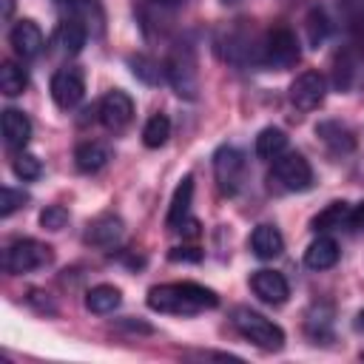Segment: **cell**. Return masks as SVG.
Here are the masks:
<instances>
[{"label": "cell", "mask_w": 364, "mask_h": 364, "mask_svg": "<svg viewBox=\"0 0 364 364\" xmlns=\"http://www.w3.org/2000/svg\"><path fill=\"white\" fill-rule=\"evenodd\" d=\"M219 296L196 282H171L148 290V307L168 316H196L202 310H213Z\"/></svg>", "instance_id": "cell-1"}, {"label": "cell", "mask_w": 364, "mask_h": 364, "mask_svg": "<svg viewBox=\"0 0 364 364\" xmlns=\"http://www.w3.org/2000/svg\"><path fill=\"white\" fill-rule=\"evenodd\" d=\"M213 46L219 51V57L230 65H262V37L253 34V28H247L242 20L233 26H225L216 31Z\"/></svg>", "instance_id": "cell-2"}, {"label": "cell", "mask_w": 364, "mask_h": 364, "mask_svg": "<svg viewBox=\"0 0 364 364\" xmlns=\"http://www.w3.org/2000/svg\"><path fill=\"white\" fill-rule=\"evenodd\" d=\"M230 321L250 344H256L262 350H282L284 347V330L276 321H270L267 316H262L250 307H236Z\"/></svg>", "instance_id": "cell-3"}, {"label": "cell", "mask_w": 364, "mask_h": 364, "mask_svg": "<svg viewBox=\"0 0 364 364\" xmlns=\"http://www.w3.org/2000/svg\"><path fill=\"white\" fill-rule=\"evenodd\" d=\"M165 77L173 85V91L182 100H196L199 94V71H196V54L191 43H176L168 63H165Z\"/></svg>", "instance_id": "cell-4"}, {"label": "cell", "mask_w": 364, "mask_h": 364, "mask_svg": "<svg viewBox=\"0 0 364 364\" xmlns=\"http://www.w3.org/2000/svg\"><path fill=\"white\" fill-rule=\"evenodd\" d=\"M301 57L299 40L287 26H273L264 37H262V65L284 71L290 65H296Z\"/></svg>", "instance_id": "cell-5"}, {"label": "cell", "mask_w": 364, "mask_h": 364, "mask_svg": "<svg viewBox=\"0 0 364 364\" xmlns=\"http://www.w3.org/2000/svg\"><path fill=\"white\" fill-rule=\"evenodd\" d=\"M54 259L51 247L46 242H37V239H17L6 247V256H3V264H6V273L11 276H23V273H31V270H40L46 267L48 262Z\"/></svg>", "instance_id": "cell-6"}, {"label": "cell", "mask_w": 364, "mask_h": 364, "mask_svg": "<svg viewBox=\"0 0 364 364\" xmlns=\"http://www.w3.org/2000/svg\"><path fill=\"white\" fill-rule=\"evenodd\" d=\"M270 179H273L282 191L299 193V191H307V188L313 185V168H310V162H307L299 151H287V154H279V156L273 159Z\"/></svg>", "instance_id": "cell-7"}, {"label": "cell", "mask_w": 364, "mask_h": 364, "mask_svg": "<svg viewBox=\"0 0 364 364\" xmlns=\"http://www.w3.org/2000/svg\"><path fill=\"white\" fill-rule=\"evenodd\" d=\"M213 173H216V182H219V191L233 196L242 191V182H245V173H247V159L245 154L236 148V145H222L216 148L213 154Z\"/></svg>", "instance_id": "cell-8"}, {"label": "cell", "mask_w": 364, "mask_h": 364, "mask_svg": "<svg viewBox=\"0 0 364 364\" xmlns=\"http://www.w3.org/2000/svg\"><path fill=\"white\" fill-rule=\"evenodd\" d=\"M327 97V80L318 71H301L290 82V102L299 111H316Z\"/></svg>", "instance_id": "cell-9"}, {"label": "cell", "mask_w": 364, "mask_h": 364, "mask_svg": "<svg viewBox=\"0 0 364 364\" xmlns=\"http://www.w3.org/2000/svg\"><path fill=\"white\" fill-rule=\"evenodd\" d=\"M82 94H85V80H82V71H80V68L65 65V68H60V71L51 77V100H54L63 111L80 105Z\"/></svg>", "instance_id": "cell-10"}, {"label": "cell", "mask_w": 364, "mask_h": 364, "mask_svg": "<svg viewBox=\"0 0 364 364\" xmlns=\"http://www.w3.org/2000/svg\"><path fill=\"white\" fill-rule=\"evenodd\" d=\"M131 119H134V100L119 88L108 91L100 102V122L108 131H122V128H128Z\"/></svg>", "instance_id": "cell-11"}, {"label": "cell", "mask_w": 364, "mask_h": 364, "mask_svg": "<svg viewBox=\"0 0 364 364\" xmlns=\"http://www.w3.org/2000/svg\"><path fill=\"white\" fill-rule=\"evenodd\" d=\"M122 233H125V225H122V219H119L117 213H100L97 219L88 222V228H85V242L94 245V247L108 250V247L119 245Z\"/></svg>", "instance_id": "cell-12"}, {"label": "cell", "mask_w": 364, "mask_h": 364, "mask_svg": "<svg viewBox=\"0 0 364 364\" xmlns=\"http://www.w3.org/2000/svg\"><path fill=\"white\" fill-rule=\"evenodd\" d=\"M316 136H318V139L327 145V151L336 154V156H347V154L355 151V134H353L344 122H338V119H321V122L316 125Z\"/></svg>", "instance_id": "cell-13"}, {"label": "cell", "mask_w": 364, "mask_h": 364, "mask_svg": "<svg viewBox=\"0 0 364 364\" xmlns=\"http://www.w3.org/2000/svg\"><path fill=\"white\" fill-rule=\"evenodd\" d=\"M9 43H11L14 54L23 57V60H34V57L43 51V46H46L43 31H40V26H37L34 20H20V23L11 28Z\"/></svg>", "instance_id": "cell-14"}, {"label": "cell", "mask_w": 364, "mask_h": 364, "mask_svg": "<svg viewBox=\"0 0 364 364\" xmlns=\"http://www.w3.org/2000/svg\"><path fill=\"white\" fill-rule=\"evenodd\" d=\"M250 287L253 293L264 301V304H284L287 296H290V287H287V279L276 270H256L250 276Z\"/></svg>", "instance_id": "cell-15"}, {"label": "cell", "mask_w": 364, "mask_h": 364, "mask_svg": "<svg viewBox=\"0 0 364 364\" xmlns=\"http://www.w3.org/2000/svg\"><path fill=\"white\" fill-rule=\"evenodd\" d=\"M85 40H88V28H85V23H80L77 17H65V20L57 26V31H54V46H57V51H60V54H68V57L80 54L82 46H85Z\"/></svg>", "instance_id": "cell-16"}, {"label": "cell", "mask_w": 364, "mask_h": 364, "mask_svg": "<svg viewBox=\"0 0 364 364\" xmlns=\"http://www.w3.org/2000/svg\"><path fill=\"white\" fill-rule=\"evenodd\" d=\"M3 139L9 148H26L31 139V119L17 111V108H6L3 111Z\"/></svg>", "instance_id": "cell-17"}, {"label": "cell", "mask_w": 364, "mask_h": 364, "mask_svg": "<svg viewBox=\"0 0 364 364\" xmlns=\"http://www.w3.org/2000/svg\"><path fill=\"white\" fill-rule=\"evenodd\" d=\"M191 199H193V176H182V182L176 185L173 196H171V208H168V216H165V225L171 230H179L188 219V210H191Z\"/></svg>", "instance_id": "cell-18"}, {"label": "cell", "mask_w": 364, "mask_h": 364, "mask_svg": "<svg viewBox=\"0 0 364 364\" xmlns=\"http://www.w3.org/2000/svg\"><path fill=\"white\" fill-rule=\"evenodd\" d=\"M361 71V60L353 48H341L333 60V85L336 91H350L355 85V77Z\"/></svg>", "instance_id": "cell-19"}, {"label": "cell", "mask_w": 364, "mask_h": 364, "mask_svg": "<svg viewBox=\"0 0 364 364\" xmlns=\"http://www.w3.org/2000/svg\"><path fill=\"white\" fill-rule=\"evenodd\" d=\"M336 262H338V245H336V239H330V236L313 239V242L307 245V250H304V264H307L310 270H330Z\"/></svg>", "instance_id": "cell-20"}, {"label": "cell", "mask_w": 364, "mask_h": 364, "mask_svg": "<svg viewBox=\"0 0 364 364\" xmlns=\"http://www.w3.org/2000/svg\"><path fill=\"white\" fill-rule=\"evenodd\" d=\"M250 250H253L259 259H276V256L284 250V239H282L279 228H273V225H259V228L250 233Z\"/></svg>", "instance_id": "cell-21"}, {"label": "cell", "mask_w": 364, "mask_h": 364, "mask_svg": "<svg viewBox=\"0 0 364 364\" xmlns=\"http://www.w3.org/2000/svg\"><path fill=\"white\" fill-rule=\"evenodd\" d=\"M350 202H344V199H338V202H330L327 208H321L313 219H310V228L316 230V233H324V230H336V228H341V225H347L350 222Z\"/></svg>", "instance_id": "cell-22"}, {"label": "cell", "mask_w": 364, "mask_h": 364, "mask_svg": "<svg viewBox=\"0 0 364 364\" xmlns=\"http://www.w3.org/2000/svg\"><path fill=\"white\" fill-rule=\"evenodd\" d=\"M122 304V293L119 287L114 284H94L88 293H85V307L97 316H105V313H114L117 307Z\"/></svg>", "instance_id": "cell-23"}, {"label": "cell", "mask_w": 364, "mask_h": 364, "mask_svg": "<svg viewBox=\"0 0 364 364\" xmlns=\"http://www.w3.org/2000/svg\"><path fill=\"white\" fill-rule=\"evenodd\" d=\"M108 159H111V154H108V148L102 142H82L74 151L77 171H82V173H97L100 168H105Z\"/></svg>", "instance_id": "cell-24"}, {"label": "cell", "mask_w": 364, "mask_h": 364, "mask_svg": "<svg viewBox=\"0 0 364 364\" xmlns=\"http://www.w3.org/2000/svg\"><path fill=\"white\" fill-rule=\"evenodd\" d=\"M284 148H287V134L282 128L267 125L259 131V136H256V156L259 159H276L279 154H284Z\"/></svg>", "instance_id": "cell-25"}, {"label": "cell", "mask_w": 364, "mask_h": 364, "mask_svg": "<svg viewBox=\"0 0 364 364\" xmlns=\"http://www.w3.org/2000/svg\"><path fill=\"white\" fill-rule=\"evenodd\" d=\"M338 11L353 40L364 48V0H338Z\"/></svg>", "instance_id": "cell-26"}, {"label": "cell", "mask_w": 364, "mask_h": 364, "mask_svg": "<svg viewBox=\"0 0 364 364\" xmlns=\"http://www.w3.org/2000/svg\"><path fill=\"white\" fill-rule=\"evenodd\" d=\"M26 85H28L26 68L17 65V63H11V60H6L3 68H0V91H3L6 97H20V94L26 91Z\"/></svg>", "instance_id": "cell-27"}, {"label": "cell", "mask_w": 364, "mask_h": 364, "mask_svg": "<svg viewBox=\"0 0 364 364\" xmlns=\"http://www.w3.org/2000/svg\"><path fill=\"white\" fill-rule=\"evenodd\" d=\"M57 3L65 6L71 17H77L80 23H85V28H88V26L102 28V9H100V0H57Z\"/></svg>", "instance_id": "cell-28"}, {"label": "cell", "mask_w": 364, "mask_h": 364, "mask_svg": "<svg viewBox=\"0 0 364 364\" xmlns=\"http://www.w3.org/2000/svg\"><path fill=\"white\" fill-rule=\"evenodd\" d=\"M168 136H171V119H168L165 114L148 117V122H145V128H142V142H145V148H162V145L168 142Z\"/></svg>", "instance_id": "cell-29"}, {"label": "cell", "mask_w": 364, "mask_h": 364, "mask_svg": "<svg viewBox=\"0 0 364 364\" xmlns=\"http://www.w3.org/2000/svg\"><path fill=\"white\" fill-rule=\"evenodd\" d=\"M304 28H307V40H310V46L318 48V46L327 40V34H330L327 14H324L321 9H313V11L307 14V20H304Z\"/></svg>", "instance_id": "cell-30"}, {"label": "cell", "mask_w": 364, "mask_h": 364, "mask_svg": "<svg viewBox=\"0 0 364 364\" xmlns=\"http://www.w3.org/2000/svg\"><path fill=\"white\" fill-rule=\"evenodd\" d=\"M131 71H134V77H139L142 82H148V85H156L159 80H162V68H159V63L156 60H151V57H131Z\"/></svg>", "instance_id": "cell-31"}, {"label": "cell", "mask_w": 364, "mask_h": 364, "mask_svg": "<svg viewBox=\"0 0 364 364\" xmlns=\"http://www.w3.org/2000/svg\"><path fill=\"white\" fill-rule=\"evenodd\" d=\"M11 168H14V173H17L23 182H31V179H37V176L43 173L40 159H37L34 154H28V151H20V154L14 156V162H11Z\"/></svg>", "instance_id": "cell-32"}, {"label": "cell", "mask_w": 364, "mask_h": 364, "mask_svg": "<svg viewBox=\"0 0 364 364\" xmlns=\"http://www.w3.org/2000/svg\"><path fill=\"white\" fill-rule=\"evenodd\" d=\"M307 333L313 338H327L330 336V310L327 307H313L307 313Z\"/></svg>", "instance_id": "cell-33"}, {"label": "cell", "mask_w": 364, "mask_h": 364, "mask_svg": "<svg viewBox=\"0 0 364 364\" xmlns=\"http://www.w3.org/2000/svg\"><path fill=\"white\" fill-rule=\"evenodd\" d=\"M65 222H68V210H65L63 205H48V208H43V213H40V225H43L46 230H63Z\"/></svg>", "instance_id": "cell-34"}, {"label": "cell", "mask_w": 364, "mask_h": 364, "mask_svg": "<svg viewBox=\"0 0 364 364\" xmlns=\"http://www.w3.org/2000/svg\"><path fill=\"white\" fill-rule=\"evenodd\" d=\"M3 199H0V216H11L14 210H20L23 208V202H28V193H23V191H14V188H3V193H0Z\"/></svg>", "instance_id": "cell-35"}, {"label": "cell", "mask_w": 364, "mask_h": 364, "mask_svg": "<svg viewBox=\"0 0 364 364\" xmlns=\"http://www.w3.org/2000/svg\"><path fill=\"white\" fill-rule=\"evenodd\" d=\"M171 259H173V262H199L202 253L193 250V247H173V250H171Z\"/></svg>", "instance_id": "cell-36"}, {"label": "cell", "mask_w": 364, "mask_h": 364, "mask_svg": "<svg viewBox=\"0 0 364 364\" xmlns=\"http://www.w3.org/2000/svg\"><path fill=\"white\" fill-rule=\"evenodd\" d=\"M347 225H350L353 230H361V233H364V202L350 210V222H347Z\"/></svg>", "instance_id": "cell-37"}, {"label": "cell", "mask_w": 364, "mask_h": 364, "mask_svg": "<svg viewBox=\"0 0 364 364\" xmlns=\"http://www.w3.org/2000/svg\"><path fill=\"white\" fill-rule=\"evenodd\" d=\"M3 17H6V20L11 17V0H3Z\"/></svg>", "instance_id": "cell-38"}, {"label": "cell", "mask_w": 364, "mask_h": 364, "mask_svg": "<svg viewBox=\"0 0 364 364\" xmlns=\"http://www.w3.org/2000/svg\"><path fill=\"white\" fill-rule=\"evenodd\" d=\"M156 3H165V6H176V3H185V0H156Z\"/></svg>", "instance_id": "cell-39"}, {"label": "cell", "mask_w": 364, "mask_h": 364, "mask_svg": "<svg viewBox=\"0 0 364 364\" xmlns=\"http://www.w3.org/2000/svg\"><path fill=\"white\" fill-rule=\"evenodd\" d=\"M358 327L364 330V310H361V316H358Z\"/></svg>", "instance_id": "cell-40"}, {"label": "cell", "mask_w": 364, "mask_h": 364, "mask_svg": "<svg viewBox=\"0 0 364 364\" xmlns=\"http://www.w3.org/2000/svg\"><path fill=\"white\" fill-rule=\"evenodd\" d=\"M361 358H364V353H361Z\"/></svg>", "instance_id": "cell-41"}]
</instances>
